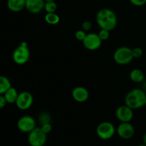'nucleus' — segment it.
Wrapping results in <instances>:
<instances>
[{
    "label": "nucleus",
    "mask_w": 146,
    "mask_h": 146,
    "mask_svg": "<svg viewBox=\"0 0 146 146\" xmlns=\"http://www.w3.org/2000/svg\"><path fill=\"white\" fill-rule=\"evenodd\" d=\"M40 128H41L43 131L45 133L46 135H48V133L51 132L52 131V125H51V123H45L44 125H41Z\"/></svg>",
    "instance_id": "b1692460"
},
{
    "label": "nucleus",
    "mask_w": 146,
    "mask_h": 146,
    "mask_svg": "<svg viewBox=\"0 0 146 146\" xmlns=\"http://www.w3.org/2000/svg\"><path fill=\"white\" fill-rule=\"evenodd\" d=\"M29 58L30 51L28 44L26 41H22L14 51L13 60L18 65H24L28 62Z\"/></svg>",
    "instance_id": "7ed1b4c3"
},
{
    "label": "nucleus",
    "mask_w": 146,
    "mask_h": 146,
    "mask_svg": "<svg viewBox=\"0 0 146 146\" xmlns=\"http://www.w3.org/2000/svg\"><path fill=\"white\" fill-rule=\"evenodd\" d=\"M130 78L134 83H141L145 79V75L141 69L135 68L130 73Z\"/></svg>",
    "instance_id": "dca6fc26"
},
{
    "label": "nucleus",
    "mask_w": 146,
    "mask_h": 146,
    "mask_svg": "<svg viewBox=\"0 0 146 146\" xmlns=\"http://www.w3.org/2000/svg\"><path fill=\"white\" fill-rule=\"evenodd\" d=\"M4 94V96L5 97L6 101L8 104H15L19 96L17 89L13 87L9 88Z\"/></svg>",
    "instance_id": "2eb2a0df"
},
{
    "label": "nucleus",
    "mask_w": 146,
    "mask_h": 146,
    "mask_svg": "<svg viewBox=\"0 0 146 146\" xmlns=\"http://www.w3.org/2000/svg\"><path fill=\"white\" fill-rule=\"evenodd\" d=\"M132 53L134 58H138L142 56L143 51L142 48L140 47H135V48H132Z\"/></svg>",
    "instance_id": "4be33fe9"
},
{
    "label": "nucleus",
    "mask_w": 146,
    "mask_h": 146,
    "mask_svg": "<svg viewBox=\"0 0 146 146\" xmlns=\"http://www.w3.org/2000/svg\"><path fill=\"white\" fill-rule=\"evenodd\" d=\"M115 116L121 122H131L133 118V109L127 106L125 104L121 106L116 109Z\"/></svg>",
    "instance_id": "9b49d317"
},
{
    "label": "nucleus",
    "mask_w": 146,
    "mask_h": 146,
    "mask_svg": "<svg viewBox=\"0 0 146 146\" xmlns=\"http://www.w3.org/2000/svg\"><path fill=\"white\" fill-rule=\"evenodd\" d=\"M34 102V98L31 93L28 91H23L19 94L18 98L16 101V106L19 109L26 111L31 108Z\"/></svg>",
    "instance_id": "0eeeda50"
},
{
    "label": "nucleus",
    "mask_w": 146,
    "mask_h": 146,
    "mask_svg": "<svg viewBox=\"0 0 146 146\" xmlns=\"http://www.w3.org/2000/svg\"><path fill=\"white\" fill-rule=\"evenodd\" d=\"M44 9L46 13H54L56 12L57 9V4L55 1H46L44 5Z\"/></svg>",
    "instance_id": "6ab92c4d"
},
{
    "label": "nucleus",
    "mask_w": 146,
    "mask_h": 146,
    "mask_svg": "<svg viewBox=\"0 0 146 146\" xmlns=\"http://www.w3.org/2000/svg\"><path fill=\"white\" fill-rule=\"evenodd\" d=\"M98 36L100 37V38L101 39V41H106L109 38L110 36V31H108L106 29H101V30L99 31L98 34Z\"/></svg>",
    "instance_id": "412c9836"
},
{
    "label": "nucleus",
    "mask_w": 146,
    "mask_h": 146,
    "mask_svg": "<svg viewBox=\"0 0 146 146\" xmlns=\"http://www.w3.org/2000/svg\"><path fill=\"white\" fill-rule=\"evenodd\" d=\"M51 115L46 112H43L38 116V122L40 123V124L41 125H44L45 123H51Z\"/></svg>",
    "instance_id": "aec40b11"
},
{
    "label": "nucleus",
    "mask_w": 146,
    "mask_h": 146,
    "mask_svg": "<svg viewBox=\"0 0 146 146\" xmlns=\"http://www.w3.org/2000/svg\"><path fill=\"white\" fill-rule=\"evenodd\" d=\"M130 2L136 7H141L146 4V0H129Z\"/></svg>",
    "instance_id": "a878e982"
},
{
    "label": "nucleus",
    "mask_w": 146,
    "mask_h": 146,
    "mask_svg": "<svg viewBox=\"0 0 146 146\" xmlns=\"http://www.w3.org/2000/svg\"><path fill=\"white\" fill-rule=\"evenodd\" d=\"M86 33L85 31H84L83 29L81 30H78V31H76L75 33V37L78 41H83V40L84 39V38L86 36Z\"/></svg>",
    "instance_id": "5701e85b"
},
{
    "label": "nucleus",
    "mask_w": 146,
    "mask_h": 146,
    "mask_svg": "<svg viewBox=\"0 0 146 146\" xmlns=\"http://www.w3.org/2000/svg\"><path fill=\"white\" fill-rule=\"evenodd\" d=\"M145 107H146V101H145Z\"/></svg>",
    "instance_id": "2f4dec72"
},
{
    "label": "nucleus",
    "mask_w": 146,
    "mask_h": 146,
    "mask_svg": "<svg viewBox=\"0 0 146 146\" xmlns=\"http://www.w3.org/2000/svg\"><path fill=\"white\" fill-rule=\"evenodd\" d=\"M146 94L140 88H134L126 94L125 97V104L131 109H138L145 106Z\"/></svg>",
    "instance_id": "f03ea898"
},
{
    "label": "nucleus",
    "mask_w": 146,
    "mask_h": 146,
    "mask_svg": "<svg viewBox=\"0 0 146 146\" xmlns=\"http://www.w3.org/2000/svg\"><path fill=\"white\" fill-rule=\"evenodd\" d=\"M26 0H7V7L13 12H19L25 8Z\"/></svg>",
    "instance_id": "4468645a"
},
{
    "label": "nucleus",
    "mask_w": 146,
    "mask_h": 146,
    "mask_svg": "<svg viewBox=\"0 0 146 146\" xmlns=\"http://www.w3.org/2000/svg\"><path fill=\"white\" fill-rule=\"evenodd\" d=\"M71 96L76 102L84 103L88 99L89 93L88 90L84 87L77 86L73 89Z\"/></svg>",
    "instance_id": "ddd939ff"
},
{
    "label": "nucleus",
    "mask_w": 146,
    "mask_h": 146,
    "mask_svg": "<svg viewBox=\"0 0 146 146\" xmlns=\"http://www.w3.org/2000/svg\"><path fill=\"white\" fill-rule=\"evenodd\" d=\"M7 102L6 101L5 97L3 96H0V108H3L7 105Z\"/></svg>",
    "instance_id": "bb28decb"
},
{
    "label": "nucleus",
    "mask_w": 146,
    "mask_h": 146,
    "mask_svg": "<svg viewBox=\"0 0 146 146\" xmlns=\"http://www.w3.org/2000/svg\"><path fill=\"white\" fill-rule=\"evenodd\" d=\"M11 87V82L8 78L0 76V94H3Z\"/></svg>",
    "instance_id": "f3484780"
},
{
    "label": "nucleus",
    "mask_w": 146,
    "mask_h": 146,
    "mask_svg": "<svg viewBox=\"0 0 146 146\" xmlns=\"http://www.w3.org/2000/svg\"><path fill=\"white\" fill-rule=\"evenodd\" d=\"M45 1H56V0H44Z\"/></svg>",
    "instance_id": "c85d7f7f"
},
{
    "label": "nucleus",
    "mask_w": 146,
    "mask_h": 146,
    "mask_svg": "<svg viewBox=\"0 0 146 146\" xmlns=\"http://www.w3.org/2000/svg\"><path fill=\"white\" fill-rule=\"evenodd\" d=\"M44 0H26L25 8L31 14H38L44 9Z\"/></svg>",
    "instance_id": "f8f14e48"
},
{
    "label": "nucleus",
    "mask_w": 146,
    "mask_h": 146,
    "mask_svg": "<svg viewBox=\"0 0 146 146\" xmlns=\"http://www.w3.org/2000/svg\"><path fill=\"white\" fill-rule=\"evenodd\" d=\"M81 27H82V29L86 32V31H90L91 29V28H92V24L90 21H85L81 24Z\"/></svg>",
    "instance_id": "393cba45"
},
{
    "label": "nucleus",
    "mask_w": 146,
    "mask_h": 146,
    "mask_svg": "<svg viewBox=\"0 0 146 146\" xmlns=\"http://www.w3.org/2000/svg\"><path fill=\"white\" fill-rule=\"evenodd\" d=\"M116 129L113 124L108 121H104L98 125L96 128V134L99 138L107 141L113 137Z\"/></svg>",
    "instance_id": "39448f33"
},
{
    "label": "nucleus",
    "mask_w": 146,
    "mask_h": 146,
    "mask_svg": "<svg viewBox=\"0 0 146 146\" xmlns=\"http://www.w3.org/2000/svg\"><path fill=\"white\" fill-rule=\"evenodd\" d=\"M144 88H145L146 89V82L145 83V84H144Z\"/></svg>",
    "instance_id": "7c9ffc66"
},
{
    "label": "nucleus",
    "mask_w": 146,
    "mask_h": 146,
    "mask_svg": "<svg viewBox=\"0 0 146 146\" xmlns=\"http://www.w3.org/2000/svg\"><path fill=\"white\" fill-rule=\"evenodd\" d=\"M98 27L103 29L111 31L117 25V17L115 13L110 9H102L97 12L96 17Z\"/></svg>",
    "instance_id": "f257e3e1"
},
{
    "label": "nucleus",
    "mask_w": 146,
    "mask_h": 146,
    "mask_svg": "<svg viewBox=\"0 0 146 146\" xmlns=\"http://www.w3.org/2000/svg\"><path fill=\"white\" fill-rule=\"evenodd\" d=\"M17 128L21 132L29 133L36 128V121L30 115H24L17 121Z\"/></svg>",
    "instance_id": "1a4fd4ad"
},
{
    "label": "nucleus",
    "mask_w": 146,
    "mask_h": 146,
    "mask_svg": "<svg viewBox=\"0 0 146 146\" xmlns=\"http://www.w3.org/2000/svg\"><path fill=\"white\" fill-rule=\"evenodd\" d=\"M118 136L123 140H129L135 134V128L130 122H121L116 128Z\"/></svg>",
    "instance_id": "9d476101"
},
{
    "label": "nucleus",
    "mask_w": 146,
    "mask_h": 146,
    "mask_svg": "<svg viewBox=\"0 0 146 146\" xmlns=\"http://www.w3.org/2000/svg\"><path fill=\"white\" fill-rule=\"evenodd\" d=\"M47 141V135L41 128L36 127L29 133L28 142L31 146H44Z\"/></svg>",
    "instance_id": "423d86ee"
},
{
    "label": "nucleus",
    "mask_w": 146,
    "mask_h": 146,
    "mask_svg": "<svg viewBox=\"0 0 146 146\" xmlns=\"http://www.w3.org/2000/svg\"><path fill=\"white\" fill-rule=\"evenodd\" d=\"M143 143L146 145V132L143 135Z\"/></svg>",
    "instance_id": "cd10ccee"
},
{
    "label": "nucleus",
    "mask_w": 146,
    "mask_h": 146,
    "mask_svg": "<svg viewBox=\"0 0 146 146\" xmlns=\"http://www.w3.org/2000/svg\"><path fill=\"white\" fill-rule=\"evenodd\" d=\"M138 146H146V145L143 143V144H141V145H138Z\"/></svg>",
    "instance_id": "c756f323"
},
{
    "label": "nucleus",
    "mask_w": 146,
    "mask_h": 146,
    "mask_svg": "<svg viewBox=\"0 0 146 146\" xmlns=\"http://www.w3.org/2000/svg\"><path fill=\"white\" fill-rule=\"evenodd\" d=\"M82 42L84 46L90 51H95L98 49L102 44V41L100 37L95 33L87 34Z\"/></svg>",
    "instance_id": "6e6552de"
},
{
    "label": "nucleus",
    "mask_w": 146,
    "mask_h": 146,
    "mask_svg": "<svg viewBox=\"0 0 146 146\" xmlns=\"http://www.w3.org/2000/svg\"><path fill=\"white\" fill-rule=\"evenodd\" d=\"M44 19L47 24H51V25H56L60 21L59 16L56 14V12L46 13Z\"/></svg>",
    "instance_id": "a211bd4d"
},
{
    "label": "nucleus",
    "mask_w": 146,
    "mask_h": 146,
    "mask_svg": "<svg viewBox=\"0 0 146 146\" xmlns=\"http://www.w3.org/2000/svg\"><path fill=\"white\" fill-rule=\"evenodd\" d=\"M132 48L128 46H121L117 48L113 54V59L119 65H126L133 59Z\"/></svg>",
    "instance_id": "20e7f679"
},
{
    "label": "nucleus",
    "mask_w": 146,
    "mask_h": 146,
    "mask_svg": "<svg viewBox=\"0 0 146 146\" xmlns=\"http://www.w3.org/2000/svg\"><path fill=\"white\" fill-rule=\"evenodd\" d=\"M145 9H146V8H145Z\"/></svg>",
    "instance_id": "473e14b6"
}]
</instances>
